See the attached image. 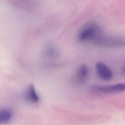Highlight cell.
I'll list each match as a JSON object with an SVG mask.
<instances>
[{"mask_svg": "<svg viewBox=\"0 0 125 125\" xmlns=\"http://www.w3.org/2000/svg\"><path fill=\"white\" fill-rule=\"evenodd\" d=\"M104 36L100 26L94 22L84 24L79 31L77 37L82 43H91L97 45Z\"/></svg>", "mask_w": 125, "mask_h": 125, "instance_id": "1", "label": "cell"}, {"mask_svg": "<svg viewBox=\"0 0 125 125\" xmlns=\"http://www.w3.org/2000/svg\"><path fill=\"white\" fill-rule=\"evenodd\" d=\"M93 89L95 91L103 93H117L125 91V83L106 86H95Z\"/></svg>", "mask_w": 125, "mask_h": 125, "instance_id": "2", "label": "cell"}, {"mask_svg": "<svg viewBox=\"0 0 125 125\" xmlns=\"http://www.w3.org/2000/svg\"><path fill=\"white\" fill-rule=\"evenodd\" d=\"M95 70L98 76L104 80H109L113 77L111 70L104 63L101 62H97L95 64Z\"/></svg>", "mask_w": 125, "mask_h": 125, "instance_id": "3", "label": "cell"}, {"mask_svg": "<svg viewBox=\"0 0 125 125\" xmlns=\"http://www.w3.org/2000/svg\"><path fill=\"white\" fill-rule=\"evenodd\" d=\"M26 96L27 100L32 103H37L39 101V97L33 84H31L29 87L26 92Z\"/></svg>", "mask_w": 125, "mask_h": 125, "instance_id": "4", "label": "cell"}, {"mask_svg": "<svg viewBox=\"0 0 125 125\" xmlns=\"http://www.w3.org/2000/svg\"><path fill=\"white\" fill-rule=\"evenodd\" d=\"M89 74L88 67L85 65L83 64L79 66L77 70L76 76L78 80L81 81H84L87 78Z\"/></svg>", "mask_w": 125, "mask_h": 125, "instance_id": "5", "label": "cell"}, {"mask_svg": "<svg viewBox=\"0 0 125 125\" xmlns=\"http://www.w3.org/2000/svg\"><path fill=\"white\" fill-rule=\"evenodd\" d=\"M12 113L7 109L0 110V124H3L9 122L11 118Z\"/></svg>", "mask_w": 125, "mask_h": 125, "instance_id": "6", "label": "cell"}, {"mask_svg": "<svg viewBox=\"0 0 125 125\" xmlns=\"http://www.w3.org/2000/svg\"><path fill=\"white\" fill-rule=\"evenodd\" d=\"M46 54L50 57H53L57 55V50L52 45H50L47 47L46 49Z\"/></svg>", "mask_w": 125, "mask_h": 125, "instance_id": "7", "label": "cell"}, {"mask_svg": "<svg viewBox=\"0 0 125 125\" xmlns=\"http://www.w3.org/2000/svg\"><path fill=\"white\" fill-rule=\"evenodd\" d=\"M122 69L123 71L125 73V65L123 66V67Z\"/></svg>", "mask_w": 125, "mask_h": 125, "instance_id": "8", "label": "cell"}]
</instances>
